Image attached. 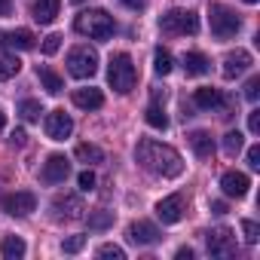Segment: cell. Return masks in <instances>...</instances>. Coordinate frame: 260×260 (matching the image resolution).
I'll list each match as a JSON object with an SVG mask.
<instances>
[{"instance_id": "1", "label": "cell", "mask_w": 260, "mask_h": 260, "mask_svg": "<svg viewBox=\"0 0 260 260\" xmlns=\"http://www.w3.org/2000/svg\"><path fill=\"white\" fill-rule=\"evenodd\" d=\"M135 156H138V162H141L150 175H159V178H178V175L184 172L181 153H178L175 147L162 144V141H153V138L138 141Z\"/></svg>"}, {"instance_id": "2", "label": "cell", "mask_w": 260, "mask_h": 260, "mask_svg": "<svg viewBox=\"0 0 260 260\" xmlns=\"http://www.w3.org/2000/svg\"><path fill=\"white\" fill-rule=\"evenodd\" d=\"M74 28H77V34H83V37L107 40V37H113L116 22H113V16H107L104 10H86V13H80V16H77Z\"/></svg>"}, {"instance_id": "3", "label": "cell", "mask_w": 260, "mask_h": 260, "mask_svg": "<svg viewBox=\"0 0 260 260\" xmlns=\"http://www.w3.org/2000/svg\"><path fill=\"white\" fill-rule=\"evenodd\" d=\"M135 80H138V71L132 64V55H128V52H116L110 58V64H107V83L119 95H125V92L135 89Z\"/></svg>"}, {"instance_id": "4", "label": "cell", "mask_w": 260, "mask_h": 260, "mask_svg": "<svg viewBox=\"0 0 260 260\" xmlns=\"http://www.w3.org/2000/svg\"><path fill=\"white\" fill-rule=\"evenodd\" d=\"M159 28H162V34L187 37V34H196V31H199V16H196L193 10H169V13L159 19Z\"/></svg>"}, {"instance_id": "5", "label": "cell", "mask_w": 260, "mask_h": 260, "mask_svg": "<svg viewBox=\"0 0 260 260\" xmlns=\"http://www.w3.org/2000/svg\"><path fill=\"white\" fill-rule=\"evenodd\" d=\"M208 22H211V34H214L217 40L236 37L239 28H242V19L236 16V10H230V7H223V4H214V7L208 10Z\"/></svg>"}, {"instance_id": "6", "label": "cell", "mask_w": 260, "mask_h": 260, "mask_svg": "<svg viewBox=\"0 0 260 260\" xmlns=\"http://www.w3.org/2000/svg\"><path fill=\"white\" fill-rule=\"evenodd\" d=\"M98 71V52L92 49V46H74L71 52H68V74L71 77H77V80H86V77H92Z\"/></svg>"}, {"instance_id": "7", "label": "cell", "mask_w": 260, "mask_h": 260, "mask_svg": "<svg viewBox=\"0 0 260 260\" xmlns=\"http://www.w3.org/2000/svg\"><path fill=\"white\" fill-rule=\"evenodd\" d=\"M205 245H208V254L211 257H230V254H236V236L226 226L208 230L205 233Z\"/></svg>"}, {"instance_id": "8", "label": "cell", "mask_w": 260, "mask_h": 260, "mask_svg": "<svg viewBox=\"0 0 260 260\" xmlns=\"http://www.w3.org/2000/svg\"><path fill=\"white\" fill-rule=\"evenodd\" d=\"M0 205H4V211L13 214V217H25V214H31L37 208V196L28 193V190H16V193L4 196V202H0Z\"/></svg>"}, {"instance_id": "9", "label": "cell", "mask_w": 260, "mask_h": 260, "mask_svg": "<svg viewBox=\"0 0 260 260\" xmlns=\"http://www.w3.org/2000/svg\"><path fill=\"white\" fill-rule=\"evenodd\" d=\"M86 211L80 196H55L52 199V217L55 220H80Z\"/></svg>"}, {"instance_id": "10", "label": "cell", "mask_w": 260, "mask_h": 260, "mask_svg": "<svg viewBox=\"0 0 260 260\" xmlns=\"http://www.w3.org/2000/svg\"><path fill=\"white\" fill-rule=\"evenodd\" d=\"M43 128H46V138H52V141H64V138H71V132H74V119H71L64 110H52V113L46 116Z\"/></svg>"}, {"instance_id": "11", "label": "cell", "mask_w": 260, "mask_h": 260, "mask_svg": "<svg viewBox=\"0 0 260 260\" xmlns=\"http://www.w3.org/2000/svg\"><path fill=\"white\" fill-rule=\"evenodd\" d=\"M68 175H71V162H68V156H61V153H52V156L43 162V172H40V178H43L46 184H61Z\"/></svg>"}, {"instance_id": "12", "label": "cell", "mask_w": 260, "mask_h": 260, "mask_svg": "<svg viewBox=\"0 0 260 260\" xmlns=\"http://www.w3.org/2000/svg\"><path fill=\"white\" fill-rule=\"evenodd\" d=\"M156 217H159L162 223H178V220L184 217V196H181V193H172V196L159 199V202H156Z\"/></svg>"}, {"instance_id": "13", "label": "cell", "mask_w": 260, "mask_h": 260, "mask_svg": "<svg viewBox=\"0 0 260 260\" xmlns=\"http://www.w3.org/2000/svg\"><path fill=\"white\" fill-rule=\"evenodd\" d=\"M248 187H251V181H248V175H242V172H223V175H220V190H223V196H230V199H242V196L248 193Z\"/></svg>"}, {"instance_id": "14", "label": "cell", "mask_w": 260, "mask_h": 260, "mask_svg": "<svg viewBox=\"0 0 260 260\" xmlns=\"http://www.w3.org/2000/svg\"><path fill=\"white\" fill-rule=\"evenodd\" d=\"M248 68H251V52H248V49H236V52H230V55L223 58V77H226V80L242 77Z\"/></svg>"}, {"instance_id": "15", "label": "cell", "mask_w": 260, "mask_h": 260, "mask_svg": "<svg viewBox=\"0 0 260 260\" xmlns=\"http://www.w3.org/2000/svg\"><path fill=\"white\" fill-rule=\"evenodd\" d=\"M128 239H132L135 245H156L162 236H159V230L150 220H135V223H128Z\"/></svg>"}, {"instance_id": "16", "label": "cell", "mask_w": 260, "mask_h": 260, "mask_svg": "<svg viewBox=\"0 0 260 260\" xmlns=\"http://www.w3.org/2000/svg\"><path fill=\"white\" fill-rule=\"evenodd\" d=\"M193 101H196V107H202V110H217V107H223V92L214 89V86H202V89H196Z\"/></svg>"}, {"instance_id": "17", "label": "cell", "mask_w": 260, "mask_h": 260, "mask_svg": "<svg viewBox=\"0 0 260 260\" xmlns=\"http://www.w3.org/2000/svg\"><path fill=\"white\" fill-rule=\"evenodd\" d=\"M190 147L199 159H208L214 153V138L211 132H205V128H196V132H190Z\"/></svg>"}, {"instance_id": "18", "label": "cell", "mask_w": 260, "mask_h": 260, "mask_svg": "<svg viewBox=\"0 0 260 260\" xmlns=\"http://www.w3.org/2000/svg\"><path fill=\"white\" fill-rule=\"evenodd\" d=\"M58 7H61V0H34L31 16H34L40 25H52L55 16H58Z\"/></svg>"}, {"instance_id": "19", "label": "cell", "mask_w": 260, "mask_h": 260, "mask_svg": "<svg viewBox=\"0 0 260 260\" xmlns=\"http://www.w3.org/2000/svg\"><path fill=\"white\" fill-rule=\"evenodd\" d=\"M0 43H4L7 49H34V34L19 28V31H7L0 34Z\"/></svg>"}, {"instance_id": "20", "label": "cell", "mask_w": 260, "mask_h": 260, "mask_svg": "<svg viewBox=\"0 0 260 260\" xmlns=\"http://www.w3.org/2000/svg\"><path fill=\"white\" fill-rule=\"evenodd\" d=\"M74 104L80 107V110H98L101 104H104V95H101V89H77L74 92Z\"/></svg>"}, {"instance_id": "21", "label": "cell", "mask_w": 260, "mask_h": 260, "mask_svg": "<svg viewBox=\"0 0 260 260\" xmlns=\"http://www.w3.org/2000/svg\"><path fill=\"white\" fill-rule=\"evenodd\" d=\"M208 68H211V61L202 52H184V74L187 77H202V74H208Z\"/></svg>"}, {"instance_id": "22", "label": "cell", "mask_w": 260, "mask_h": 260, "mask_svg": "<svg viewBox=\"0 0 260 260\" xmlns=\"http://www.w3.org/2000/svg\"><path fill=\"white\" fill-rule=\"evenodd\" d=\"M25 251H28V245H25L19 236H7L4 242H0V254H4L7 260H22Z\"/></svg>"}, {"instance_id": "23", "label": "cell", "mask_w": 260, "mask_h": 260, "mask_svg": "<svg viewBox=\"0 0 260 260\" xmlns=\"http://www.w3.org/2000/svg\"><path fill=\"white\" fill-rule=\"evenodd\" d=\"M19 71H22V61L10 49H0V80H13Z\"/></svg>"}, {"instance_id": "24", "label": "cell", "mask_w": 260, "mask_h": 260, "mask_svg": "<svg viewBox=\"0 0 260 260\" xmlns=\"http://www.w3.org/2000/svg\"><path fill=\"white\" fill-rule=\"evenodd\" d=\"M74 156L80 159V162H104V150L101 147H95V144H77V150H74Z\"/></svg>"}, {"instance_id": "25", "label": "cell", "mask_w": 260, "mask_h": 260, "mask_svg": "<svg viewBox=\"0 0 260 260\" xmlns=\"http://www.w3.org/2000/svg\"><path fill=\"white\" fill-rule=\"evenodd\" d=\"M37 74H40V83H43V89H46L49 95H58V92L64 89V83H61V77H58L55 71H49V68H40Z\"/></svg>"}, {"instance_id": "26", "label": "cell", "mask_w": 260, "mask_h": 260, "mask_svg": "<svg viewBox=\"0 0 260 260\" xmlns=\"http://www.w3.org/2000/svg\"><path fill=\"white\" fill-rule=\"evenodd\" d=\"M144 119H147V125L159 128V132H166V128H169V116L162 113V107H159V104H150V107L144 110Z\"/></svg>"}, {"instance_id": "27", "label": "cell", "mask_w": 260, "mask_h": 260, "mask_svg": "<svg viewBox=\"0 0 260 260\" xmlns=\"http://www.w3.org/2000/svg\"><path fill=\"white\" fill-rule=\"evenodd\" d=\"M172 68H175V64H172V52L159 46V49L153 52V71H156L159 77H166V74H172Z\"/></svg>"}, {"instance_id": "28", "label": "cell", "mask_w": 260, "mask_h": 260, "mask_svg": "<svg viewBox=\"0 0 260 260\" xmlns=\"http://www.w3.org/2000/svg\"><path fill=\"white\" fill-rule=\"evenodd\" d=\"M19 113H22V119H28V122H34V119H40V113H43V107H40V101H34V98H28V101H22V104H19Z\"/></svg>"}, {"instance_id": "29", "label": "cell", "mask_w": 260, "mask_h": 260, "mask_svg": "<svg viewBox=\"0 0 260 260\" xmlns=\"http://www.w3.org/2000/svg\"><path fill=\"white\" fill-rule=\"evenodd\" d=\"M242 150V132H226L223 135V153L226 156H236Z\"/></svg>"}, {"instance_id": "30", "label": "cell", "mask_w": 260, "mask_h": 260, "mask_svg": "<svg viewBox=\"0 0 260 260\" xmlns=\"http://www.w3.org/2000/svg\"><path fill=\"white\" fill-rule=\"evenodd\" d=\"M110 223H113V214H110V211H98V214L89 217V230H104V226H110Z\"/></svg>"}, {"instance_id": "31", "label": "cell", "mask_w": 260, "mask_h": 260, "mask_svg": "<svg viewBox=\"0 0 260 260\" xmlns=\"http://www.w3.org/2000/svg\"><path fill=\"white\" fill-rule=\"evenodd\" d=\"M98 257H104V260H122V257H125V251H122L119 245H110V242H107V245H101V248H98Z\"/></svg>"}, {"instance_id": "32", "label": "cell", "mask_w": 260, "mask_h": 260, "mask_svg": "<svg viewBox=\"0 0 260 260\" xmlns=\"http://www.w3.org/2000/svg\"><path fill=\"white\" fill-rule=\"evenodd\" d=\"M83 245H86V236H71V239L61 242V251L64 254H77V251H83Z\"/></svg>"}, {"instance_id": "33", "label": "cell", "mask_w": 260, "mask_h": 260, "mask_svg": "<svg viewBox=\"0 0 260 260\" xmlns=\"http://www.w3.org/2000/svg\"><path fill=\"white\" fill-rule=\"evenodd\" d=\"M242 233H245V242H248V245H254V242L260 239V226H257L254 220H242Z\"/></svg>"}, {"instance_id": "34", "label": "cell", "mask_w": 260, "mask_h": 260, "mask_svg": "<svg viewBox=\"0 0 260 260\" xmlns=\"http://www.w3.org/2000/svg\"><path fill=\"white\" fill-rule=\"evenodd\" d=\"M77 184H80V190H83V193H92V190H95V172H89V169H86V172H80Z\"/></svg>"}, {"instance_id": "35", "label": "cell", "mask_w": 260, "mask_h": 260, "mask_svg": "<svg viewBox=\"0 0 260 260\" xmlns=\"http://www.w3.org/2000/svg\"><path fill=\"white\" fill-rule=\"evenodd\" d=\"M61 49V37L58 34H49L46 40H43V55H55Z\"/></svg>"}, {"instance_id": "36", "label": "cell", "mask_w": 260, "mask_h": 260, "mask_svg": "<svg viewBox=\"0 0 260 260\" xmlns=\"http://www.w3.org/2000/svg\"><path fill=\"white\" fill-rule=\"evenodd\" d=\"M257 95H260V77H251L248 86H245V98L248 101H257Z\"/></svg>"}, {"instance_id": "37", "label": "cell", "mask_w": 260, "mask_h": 260, "mask_svg": "<svg viewBox=\"0 0 260 260\" xmlns=\"http://www.w3.org/2000/svg\"><path fill=\"white\" fill-rule=\"evenodd\" d=\"M248 132L251 135H260V110H251L248 113Z\"/></svg>"}, {"instance_id": "38", "label": "cell", "mask_w": 260, "mask_h": 260, "mask_svg": "<svg viewBox=\"0 0 260 260\" xmlns=\"http://www.w3.org/2000/svg\"><path fill=\"white\" fill-rule=\"evenodd\" d=\"M248 166H251L254 172L260 169V147H257V144H251V147H248Z\"/></svg>"}, {"instance_id": "39", "label": "cell", "mask_w": 260, "mask_h": 260, "mask_svg": "<svg viewBox=\"0 0 260 260\" xmlns=\"http://www.w3.org/2000/svg\"><path fill=\"white\" fill-rule=\"evenodd\" d=\"M122 7H128V10H135V13H141L144 7H147V0H119Z\"/></svg>"}, {"instance_id": "40", "label": "cell", "mask_w": 260, "mask_h": 260, "mask_svg": "<svg viewBox=\"0 0 260 260\" xmlns=\"http://www.w3.org/2000/svg\"><path fill=\"white\" fill-rule=\"evenodd\" d=\"M10 13H13V4H10V0H0V19L10 16Z\"/></svg>"}, {"instance_id": "41", "label": "cell", "mask_w": 260, "mask_h": 260, "mask_svg": "<svg viewBox=\"0 0 260 260\" xmlns=\"http://www.w3.org/2000/svg\"><path fill=\"white\" fill-rule=\"evenodd\" d=\"M13 144H25V132H22V128H16V132H13V138H10Z\"/></svg>"}, {"instance_id": "42", "label": "cell", "mask_w": 260, "mask_h": 260, "mask_svg": "<svg viewBox=\"0 0 260 260\" xmlns=\"http://www.w3.org/2000/svg\"><path fill=\"white\" fill-rule=\"evenodd\" d=\"M211 211L214 214H226V202H211Z\"/></svg>"}, {"instance_id": "43", "label": "cell", "mask_w": 260, "mask_h": 260, "mask_svg": "<svg viewBox=\"0 0 260 260\" xmlns=\"http://www.w3.org/2000/svg\"><path fill=\"white\" fill-rule=\"evenodd\" d=\"M178 260H193V251L190 248H178Z\"/></svg>"}, {"instance_id": "44", "label": "cell", "mask_w": 260, "mask_h": 260, "mask_svg": "<svg viewBox=\"0 0 260 260\" xmlns=\"http://www.w3.org/2000/svg\"><path fill=\"white\" fill-rule=\"evenodd\" d=\"M4 125H7V113L0 110V132H4Z\"/></svg>"}, {"instance_id": "45", "label": "cell", "mask_w": 260, "mask_h": 260, "mask_svg": "<svg viewBox=\"0 0 260 260\" xmlns=\"http://www.w3.org/2000/svg\"><path fill=\"white\" fill-rule=\"evenodd\" d=\"M71 4H83V0H71Z\"/></svg>"}, {"instance_id": "46", "label": "cell", "mask_w": 260, "mask_h": 260, "mask_svg": "<svg viewBox=\"0 0 260 260\" xmlns=\"http://www.w3.org/2000/svg\"><path fill=\"white\" fill-rule=\"evenodd\" d=\"M245 4H257V0H245Z\"/></svg>"}]
</instances>
